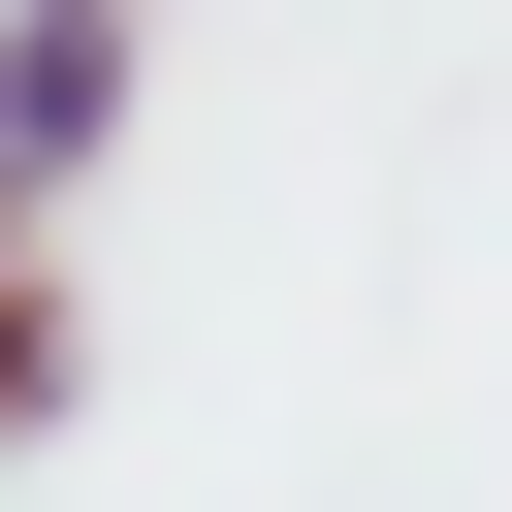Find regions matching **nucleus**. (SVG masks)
<instances>
[{
  "mask_svg": "<svg viewBox=\"0 0 512 512\" xmlns=\"http://www.w3.org/2000/svg\"><path fill=\"white\" fill-rule=\"evenodd\" d=\"M128 64H160V0H0V224H64L128 160Z\"/></svg>",
  "mask_w": 512,
  "mask_h": 512,
  "instance_id": "f257e3e1",
  "label": "nucleus"
},
{
  "mask_svg": "<svg viewBox=\"0 0 512 512\" xmlns=\"http://www.w3.org/2000/svg\"><path fill=\"white\" fill-rule=\"evenodd\" d=\"M64 384H96V320H64V256L0 224V448H64Z\"/></svg>",
  "mask_w": 512,
  "mask_h": 512,
  "instance_id": "f03ea898",
  "label": "nucleus"
}]
</instances>
